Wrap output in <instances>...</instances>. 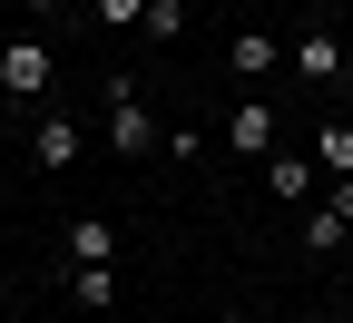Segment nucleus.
<instances>
[{
	"mask_svg": "<svg viewBox=\"0 0 353 323\" xmlns=\"http://www.w3.org/2000/svg\"><path fill=\"white\" fill-rule=\"evenodd\" d=\"M108 147H118V157H148V147H167V137H157V118L138 108V79H108Z\"/></svg>",
	"mask_w": 353,
	"mask_h": 323,
	"instance_id": "obj_1",
	"label": "nucleus"
},
{
	"mask_svg": "<svg viewBox=\"0 0 353 323\" xmlns=\"http://www.w3.org/2000/svg\"><path fill=\"white\" fill-rule=\"evenodd\" d=\"M0 88H10V98H39V88H50V50H39V39H10V50H0Z\"/></svg>",
	"mask_w": 353,
	"mask_h": 323,
	"instance_id": "obj_2",
	"label": "nucleus"
},
{
	"mask_svg": "<svg viewBox=\"0 0 353 323\" xmlns=\"http://www.w3.org/2000/svg\"><path fill=\"white\" fill-rule=\"evenodd\" d=\"M294 79H304V88H334V79H343V39H334V30H304V39H294Z\"/></svg>",
	"mask_w": 353,
	"mask_h": 323,
	"instance_id": "obj_3",
	"label": "nucleus"
},
{
	"mask_svg": "<svg viewBox=\"0 0 353 323\" xmlns=\"http://www.w3.org/2000/svg\"><path fill=\"white\" fill-rule=\"evenodd\" d=\"M59 255H69V264H108V255H118V225H108V216H69V225H59Z\"/></svg>",
	"mask_w": 353,
	"mask_h": 323,
	"instance_id": "obj_4",
	"label": "nucleus"
},
{
	"mask_svg": "<svg viewBox=\"0 0 353 323\" xmlns=\"http://www.w3.org/2000/svg\"><path fill=\"white\" fill-rule=\"evenodd\" d=\"M226 147H236V157H275V108H265V98H245V108L226 118Z\"/></svg>",
	"mask_w": 353,
	"mask_h": 323,
	"instance_id": "obj_5",
	"label": "nucleus"
},
{
	"mask_svg": "<svg viewBox=\"0 0 353 323\" xmlns=\"http://www.w3.org/2000/svg\"><path fill=\"white\" fill-rule=\"evenodd\" d=\"M265 187H275L285 206H304V196H314V157H304V147H275V157H265Z\"/></svg>",
	"mask_w": 353,
	"mask_h": 323,
	"instance_id": "obj_6",
	"label": "nucleus"
},
{
	"mask_svg": "<svg viewBox=\"0 0 353 323\" xmlns=\"http://www.w3.org/2000/svg\"><path fill=\"white\" fill-rule=\"evenodd\" d=\"M30 147H39V167H79V157H88V137H79L69 118H39V127H30Z\"/></svg>",
	"mask_w": 353,
	"mask_h": 323,
	"instance_id": "obj_7",
	"label": "nucleus"
},
{
	"mask_svg": "<svg viewBox=\"0 0 353 323\" xmlns=\"http://www.w3.org/2000/svg\"><path fill=\"white\" fill-rule=\"evenodd\" d=\"M275 59H285V50H275V30H236V50H226V69H236V79H265Z\"/></svg>",
	"mask_w": 353,
	"mask_h": 323,
	"instance_id": "obj_8",
	"label": "nucleus"
},
{
	"mask_svg": "<svg viewBox=\"0 0 353 323\" xmlns=\"http://www.w3.org/2000/svg\"><path fill=\"white\" fill-rule=\"evenodd\" d=\"M69 304L108 313V304H118V274H108V264H69Z\"/></svg>",
	"mask_w": 353,
	"mask_h": 323,
	"instance_id": "obj_9",
	"label": "nucleus"
},
{
	"mask_svg": "<svg viewBox=\"0 0 353 323\" xmlns=\"http://www.w3.org/2000/svg\"><path fill=\"white\" fill-rule=\"evenodd\" d=\"M304 255H343V216H334V206L304 216Z\"/></svg>",
	"mask_w": 353,
	"mask_h": 323,
	"instance_id": "obj_10",
	"label": "nucleus"
},
{
	"mask_svg": "<svg viewBox=\"0 0 353 323\" xmlns=\"http://www.w3.org/2000/svg\"><path fill=\"white\" fill-rule=\"evenodd\" d=\"M88 20H99V30H138L148 0H88Z\"/></svg>",
	"mask_w": 353,
	"mask_h": 323,
	"instance_id": "obj_11",
	"label": "nucleus"
},
{
	"mask_svg": "<svg viewBox=\"0 0 353 323\" xmlns=\"http://www.w3.org/2000/svg\"><path fill=\"white\" fill-rule=\"evenodd\" d=\"M138 30H148V39H176V30H187V0H148Z\"/></svg>",
	"mask_w": 353,
	"mask_h": 323,
	"instance_id": "obj_12",
	"label": "nucleus"
},
{
	"mask_svg": "<svg viewBox=\"0 0 353 323\" xmlns=\"http://www.w3.org/2000/svg\"><path fill=\"white\" fill-rule=\"evenodd\" d=\"M314 167H353V127H343V118L314 137Z\"/></svg>",
	"mask_w": 353,
	"mask_h": 323,
	"instance_id": "obj_13",
	"label": "nucleus"
},
{
	"mask_svg": "<svg viewBox=\"0 0 353 323\" xmlns=\"http://www.w3.org/2000/svg\"><path fill=\"white\" fill-rule=\"evenodd\" d=\"M334 216H343V225H353V176H343V187H334Z\"/></svg>",
	"mask_w": 353,
	"mask_h": 323,
	"instance_id": "obj_14",
	"label": "nucleus"
},
{
	"mask_svg": "<svg viewBox=\"0 0 353 323\" xmlns=\"http://www.w3.org/2000/svg\"><path fill=\"white\" fill-rule=\"evenodd\" d=\"M20 10H69V0H20Z\"/></svg>",
	"mask_w": 353,
	"mask_h": 323,
	"instance_id": "obj_15",
	"label": "nucleus"
},
{
	"mask_svg": "<svg viewBox=\"0 0 353 323\" xmlns=\"http://www.w3.org/2000/svg\"><path fill=\"white\" fill-rule=\"evenodd\" d=\"M226 323H255V313H226Z\"/></svg>",
	"mask_w": 353,
	"mask_h": 323,
	"instance_id": "obj_16",
	"label": "nucleus"
}]
</instances>
